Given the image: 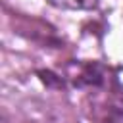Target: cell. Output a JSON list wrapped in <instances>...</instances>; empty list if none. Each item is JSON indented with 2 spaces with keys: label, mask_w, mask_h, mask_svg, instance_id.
<instances>
[{
  "label": "cell",
  "mask_w": 123,
  "mask_h": 123,
  "mask_svg": "<svg viewBox=\"0 0 123 123\" xmlns=\"http://www.w3.org/2000/svg\"><path fill=\"white\" fill-rule=\"evenodd\" d=\"M52 6L62 10H94L98 0H48Z\"/></svg>",
  "instance_id": "obj_1"
}]
</instances>
